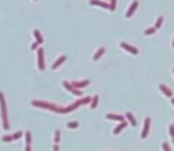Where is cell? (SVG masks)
Segmentation results:
<instances>
[{
  "label": "cell",
  "instance_id": "1",
  "mask_svg": "<svg viewBox=\"0 0 174 151\" xmlns=\"http://www.w3.org/2000/svg\"><path fill=\"white\" fill-rule=\"evenodd\" d=\"M0 116H1L3 128L7 131V129L10 128V124H8V116H7V105H6L4 94L3 93H0Z\"/></svg>",
  "mask_w": 174,
  "mask_h": 151
},
{
  "label": "cell",
  "instance_id": "2",
  "mask_svg": "<svg viewBox=\"0 0 174 151\" xmlns=\"http://www.w3.org/2000/svg\"><path fill=\"white\" fill-rule=\"evenodd\" d=\"M38 50V53H37V60H38V70L40 71H44L45 70V60H44V49L38 48L37 49Z\"/></svg>",
  "mask_w": 174,
  "mask_h": 151
},
{
  "label": "cell",
  "instance_id": "3",
  "mask_svg": "<svg viewBox=\"0 0 174 151\" xmlns=\"http://www.w3.org/2000/svg\"><path fill=\"white\" fill-rule=\"evenodd\" d=\"M150 123H151V119L147 117V119L144 120V127H143V131H142V139L147 138L148 132H150Z\"/></svg>",
  "mask_w": 174,
  "mask_h": 151
},
{
  "label": "cell",
  "instance_id": "4",
  "mask_svg": "<svg viewBox=\"0 0 174 151\" xmlns=\"http://www.w3.org/2000/svg\"><path fill=\"white\" fill-rule=\"evenodd\" d=\"M72 86H74V89H83V87H86V86L90 85V80L89 79H85V80H80V82H71Z\"/></svg>",
  "mask_w": 174,
  "mask_h": 151
},
{
  "label": "cell",
  "instance_id": "5",
  "mask_svg": "<svg viewBox=\"0 0 174 151\" xmlns=\"http://www.w3.org/2000/svg\"><path fill=\"white\" fill-rule=\"evenodd\" d=\"M65 60H67V57H65V54H61V56H58V59L56 60V61L52 64V70H57L58 67L61 66L63 63H65Z\"/></svg>",
  "mask_w": 174,
  "mask_h": 151
},
{
  "label": "cell",
  "instance_id": "6",
  "mask_svg": "<svg viewBox=\"0 0 174 151\" xmlns=\"http://www.w3.org/2000/svg\"><path fill=\"white\" fill-rule=\"evenodd\" d=\"M120 46L122 49H125L127 52H129V53H132V54H138V49L135 48V46H131V45H128V44H125V42H121L120 44Z\"/></svg>",
  "mask_w": 174,
  "mask_h": 151
},
{
  "label": "cell",
  "instance_id": "7",
  "mask_svg": "<svg viewBox=\"0 0 174 151\" xmlns=\"http://www.w3.org/2000/svg\"><path fill=\"white\" fill-rule=\"evenodd\" d=\"M105 119H107V120H114V121H124V117L120 114H113V113H107L106 116H105Z\"/></svg>",
  "mask_w": 174,
  "mask_h": 151
},
{
  "label": "cell",
  "instance_id": "8",
  "mask_svg": "<svg viewBox=\"0 0 174 151\" xmlns=\"http://www.w3.org/2000/svg\"><path fill=\"white\" fill-rule=\"evenodd\" d=\"M138 1H132V4H131V7H129V10H128V11H127V15H125V17H127V18H131V17H132V14L135 12V10L138 8Z\"/></svg>",
  "mask_w": 174,
  "mask_h": 151
},
{
  "label": "cell",
  "instance_id": "9",
  "mask_svg": "<svg viewBox=\"0 0 174 151\" xmlns=\"http://www.w3.org/2000/svg\"><path fill=\"white\" fill-rule=\"evenodd\" d=\"M90 4L98 6V7H102V8H109V4H107V3H103V1H99V0H90Z\"/></svg>",
  "mask_w": 174,
  "mask_h": 151
},
{
  "label": "cell",
  "instance_id": "10",
  "mask_svg": "<svg viewBox=\"0 0 174 151\" xmlns=\"http://www.w3.org/2000/svg\"><path fill=\"white\" fill-rule=\"evenodd\" d=\"M33 36L36 37V42H38L40 45L44 44V38H42V36H41V33L38 30H34L33 31Z\"/></svg>",
  "mask_w": 174,
  "mask_h": 151
},
{
  "label": "cell",
  "instance_id": "11",
  "mask_svg": "<svg viewBox=\"0 0 174 151\" xmlns=\"http://www.w3.org/2000/svg\"><path fill=\"white\" fill-rule=\"evenodd\" d=\"M125 127H127V121H122V123H120V124H118V125L116 127V128H114L113 133H114V135H118V133H120L121 131H122V129L125 128Z\"/></svg>",
  "mask_w": 174,
  "mask_h": 151
},
{
  "label": "cell",
  "instance_id": "12",
  "mask_svg": "<svg viewBox=\"0 0 174 151\" xmlns=\"http://www.w3.org/2000/svg\"><path fill=\"white\" fill-rule=\"evenodd\" d=\"M125 117H127V120L131 123V125H132V127H136V120H135V117L132 116V113H131V112H127V113H125Z\"/></svg>",
  "mask_w": 174,
  "mask_h": 151
},
{
  "label": "cell",
  "instance_id": "13",
  "mask_svg": "<svg viewBox=\"0 0 174 151\" xmlns=\"http://www.w3.org/2000/svg\"><path fill=\"white\" fill-rule=\"evenodd\" d=\"M103 53H105V48H103V46H101V48H98V50H97V52H95V54H94L93 60H94V61H97V60H98V59L101 57V56H102Z\"/></svg>",
  "mask_w": 174,
  "mask_h": 151
},
{
  "label": "cell",
  "instance_id": "14",
  "mask_svg": "<svg viewBox=\"0 0 174 151\" xmlns=\"http://www.w3.org/2000/svg\"><path fill=\"white\" fill-rule=\"evenodd\" d=\"M63 87H64V89H67L68 91H71L72 93V90H74V86H72V83L71 82H68V80H63Z\"/></svg>",
  "mask_w": 174,
  "mask_h": 151
},
{
  "label": "cell",
  "instance_id": "15",
  "mask_svg": "<svg viewBox=\"0 0 174 151\" xmlns=\"http://www.w3.org/2000/svg\"><path fill=\"white\" fill-rule=\"evenodd\" d=\"M98 101H99L98 95H94L93 99H91V103H90V108H91V109H95V108L98 106Z\"/></svg>",
  "mask_w": 174,
  "mask_h": 151
},
{
  "label": "cell",
  "instance_id": "16",
  "mask_svg": "<svg viewBox=\"0 0 174 151\" xmlns=\"http://www.w3.org/2000/svg\"><path fill=\"white\" fill-rule=\"evenodd\" d=\"M67 127L69 129H75V128H78V127H79V123H78V121H69V123L67 124Z\"/></svg>",
  "mask_w": 174,
  "mask_h": 151
},
{
  "label": "cell",
  "instance_id": "17",
  "mask_svg": "<svg viewBox=\"0 0 174 151\" xmlns=\"http://www.w3.org/2000/svg\"><path fill=\"white\" fill-rule=\"evenodd\" d=\"M54 144H58V142H60V131L58 129H56L54 131Z\"/></svg>",
  "mask_w": 174,
  "mask_h": 151
},
{
  "label": "cell",
  "instance_id": "18",
  "mask_svg": "<svg viewBox=\"0 0 174 151\" xmlns=\"http://www.w3.org/2000/svg\"><path fill=\"white\" fill-rule=\"evenodd\" d=\"M25 136H26V146H30V143H31V133L29 132V131H26V132H25Z\"/></svg>",
  "mask_w": 174,
  "mask_h": 151
},
{
  "label": "cell",
  "instance_id": "19",
  "mask_svg": "<svg viewBox=\"0 0 174 151\" xmlns=\"http://www.w3.org/2000/svg\"><path fill=\"white\" fill-rule=\"evenodd\" d=\"M1 140H3L4 143H7V142H12L14 138H12V135H6V136H3V138H1Z\"/></svg>",
  "mask_w": 174,
  "mask_h": 151
},
{
  "label": "cell",
  "instance_id": "20",
  "mask_svg": "<svg viewBox=\"0 0 174 151\" xmlns=\"http://www.w3.org/2000/svg\"><path fill=\"white\" fill-rule=\"evenodd\" d=\"M161 90H162V91H163V93H165V95H166V97H171V91H170L169 89H166L165 86H161Z\"/></svg>",
  "mask_w": 174,
  "mask_h": 151
},
{
  "label": "cell",
  "instance_id": "21",
  "mask_svg": "<svg viewBox=\"0 0 174 151\" xmlns=\"http://www.w3.org/2000/svg\"><path fill=\"white\" fill-rule=\"evenodd\" d=\"M21 136H22V131H18V132H15L12 135V138H14V140H17V139H19L21 138Z\"/></svg>",
  "mask_w": 174,
  "mask_h": 151
},
{
  "label": "cell",
  "instance_id": "22",
  "mask_svg": "<svg viewBox=\"0 0 174 151\" xmlns=\"http://www.w3.org/2000/svg\"><path fill=\"white\" fill-rule=\"evenodd\" d=\"M72 94H74V95H76V97H82V91H80V90H78V89L72 90Z\"/></svg>",
  "mask_w": 174,
  "mask_h": 151
},
{
  "label": "cell",
  "instance_id": "23",
  "mask_svg": "<svg viewBox=\"0 0 174 151\" xmlns=\"http://www.w3.org/2000/svg\"><path fill=\"white\" fill-rule=\"evenodd\" d=\"M162 148H163V151H170V147H169V144H167L166 142L162 144Z\"/></svg>",
  "mask_w": 174,
  "mask_h": 151
},
{
  "label": "cell",
  "instance_id": "24",
  "mask_svg": "<svg viewBox=\"0 0 174 151\" xmlns=\"http://www.w3.org/2000/svg\"><path fill=\"white\" fill-rule=\"evenodd\" d=\"M38 46H40V44H38V42H33V44H31V50H36L37 48H38Z\"/></svg>",
  "mask_w": 174,
  "mask_h": 151
},
{
  "label": "cell",
  "instance_id": "25",
  "mask_svg": "<svg viewBox=\"0 0 174 151\" xmlns=\"http://www.w3.org/2000/svg\"><path fill=\"white\" fill-rule=\"evenodd\" d=\"M161 23H162V17H159V21L156 22V26H155V29H158V27L161 26Z\"/></svg>",
  "mask_w": 174,
  "mask_h": 151
},
{
  "label": "cell",
  "instance_id": "26",
  "mask_svg": "<svg viewBox=\"0 0 174 151\" xmlns=\"http://www.w3.org/2000/svg\"><path fill=\"white\" fill-rule=\"evenodd\" d=\"M114 4H116V0H112V6H110V10H112V11L116 8V6H114Z\"/></svg>",
  "mask_w": 174,
  "mask_h": 151
},
{
  "label": "cell",
  "instance_id": "27",
  "mask_svg": "<svg viewBox=\"0 0 174 151\" xmlns=\"http://www.w3.org/2000/svg\"><path fill=\"white\" fill-rule=\"evenodd\" d=\"M152 33H154V29H150V30L144 31V34H152Z\"/></svg>",
  "mask_w": 174,
  "mask_h": 151
},
{
  "label": "cell",
  "instance_id": "28",
  "mask_svg": "<svg viewBox=\"0 0 174 151\" xmlns=\"http://www.w3.org/2000/svg\"><path fill=\"white\" fill-rule=\"evenodd\" d=\"M53 151H58V144H54L53 146Z\"/></svg>",
  "mask_w": 174,
  "mask_h": 151
},
{
  "label": "cell",
  "instance_id": "29",
  "mask_svg": "<svg viewBox=\"0 0 174 151\" xmlns=\"http://www.w3.org/2000/svg\"><path fill=\"white\" fill-rule=\"evenodd\" d=\"M173 105H174V98H173Z\"/></svg>",
  "mask_w": 174,
  "mask_h": 151
}]
</instances>
